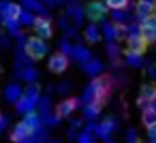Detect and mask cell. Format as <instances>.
Listing matches in <instances>:
<instances>
[{
	"label": "cell",
	"mask_w": 156,
	"mask_h": 143,
	"mask_svg": "<svg viewBox=\"0 0 156 143\" xmlns=\"http://www.w3.org/2000/svg\"><path fill=\"white\" fill-rule=\"evenodd\" d=\"M32 132H34V128H32L30 124L20 122V124L15 126V130L11 132V141H13V143H30V141H32Z\"/></svg>",
	"instance_id": "cell-3"
},
{
	"label": "cell",
	"mask_w": 156,
	"mask_h": 143,
	"mask_svg": "<svg viewBox=\"0 0 156 143\" xmlns=\"http://www.w3.org/2000/svg\"><path fill=\"white\" fill-rule=\"evenodd\" d=\"M77 98H66V100H62L60 105H58V109H56V115L58 117H66V115H71L73 111H75V107H77Z\"/></svg>",
	"instance_id": "cell-7"
},
{
	"label": "cell",
	"mask_w": 156,
	"mask_h": 143,
	"mask_svg": "<svg viewBox=\"0 0 156 143\" xmlns=\"http://www.w3.org/2000/svg\"><path fill=\"white\" fill-rule=\"evenodd\" d=\"M150 107H152V109H154V111H156V96H154V98H152V103H150Z\"/></svg>",
	"instance_id": "cell-21"
},
{
	"label": "cell",
	"mask_w": 156,
	"mask_h": 143,
	"mask_svg": "<svg viewBox=\"0 0 156 143\" xmlns=\"http://www.w3.org/2000/svg\"><path fill=\"white\" fill-rule=\"evenodd\" d=\"M152 15H154V17H156V7H154V13H152Z\"/></svg>",
	"instance_id": "cell-23"
},
{
	"label": "cell",
	"mask_w": 156,
	"mask_h": 143,
	"mask_svg": "<svg viewBox=\"0 0 156 143\" xmlns=\"http://www.w3.org/2000/svg\"><path fill=\"white\" fill-rule=\"evenodd\" d=\"M154 13V7H150V5H145V2H137V15H139V19H145V17H150Z\"/></svg>",
	"instance_id": "cell-11"
},
{
	"label": "cell",
	"mask_w": 156,
	"mask_h": 143,
	"mask_svg": "<svg viewBox=\"0 0 156 143\" xmlns=\"http://www.w3.org/2000/svg\"><path fill=\"white\" fill-rule=\"evenodd\" d=\"M141 122L145 124V128L154 126V124H156V111H154L152 107H145L143 113H141Z\"/></svg>",
	"instance_id": "cell-10"
},
{
	"label": "cell",
	"mask_w": 156,
	"mask_h": 143,
	"mask_svg": "<svg viewBox=\"0 0 156 143\" xmlns=\"http://www.w3.org/2000/svg\"><path fill=\"white\" fill-rule=\"evenodd\" d=\"M147 137H150V139H152V141H156V124H154V126H150V128H147Z\"/></svg>",
	"instance_id": "cell-19"
},
{
	"label": "cell",
	"mask_w": 156,
	"mask_h": 143,
	"mask_svg": "<svg viewBox=\"0 0 156 143\" xmlns=\"http://www.w3.org/2000/svg\"><path fill=\"white\" fill-rule=\"evenodd\" d=\"M126 45H128V49L143 54L145 47H147V39H145L141 32H137V34H128V37H126Z\"/></svg>",
	"instance_id": "cell-6"
},
{
	"label": "cell",
	"mask_w": 156,
	"mask_h": 143,
	"mask_svg": "<svg viewBox=\"0 0 156 143\" xmlns=\"http://www.w3.org/2000/svg\"><path fill=\"white\" fill-rule=\"evenodd\" d=\"M49 71L51 73H56V75H60V73H64L66 68H69V56L66 54H62V51H58V54H54L51 58H49Z\"/></svg>",
	"instance_id": "cell-4"
},
{
	"label": "cell",
	"mask_w": 156,
	"mask_h": 143,
	"mask_svg": "<svg viewBox=\"0 0 156 143\" xmlns=\"http://www.w3.org/2000/svg\"><path fill=\"white\" fill-rule=\"evenodd\" d=\"M111 88V83H109V79L107 77H101V79H94L92 83H90V88H88V94H86V98L88 100H92V103H105V98L109 96V90Z\"/></svg>",
	"instance_id": "cell-1"
},
{
	"label": "cell",
	"mask_w": 156,
	"mask_h": 143,
	"mask_svg": "<svg viewBox=\"0 0 156 143\" xmlns=\"http://www.w3.org/2000/svg\"><path fill=\"white\" fill-rule=\"evenodd\" d=\"M2 124H5V117H2V113H0V128H2Z\"/></svg>",
	"instance_id": "cell-22"
},
{
	"label": "cell",
	"mask_w": 156,
	"mask_h": 143,
	"mask_svg": "<svg viewBox=\"0 0 156 143\" xmlns=\"http://www.w3.org/2000/svg\"><path fill=\"white\" fill-rule=\"evenodd\" d=\"M154 143H156V141H154Z\"/></svg>",
	"instance_id": "cell-25"
},
{
	"label": "cell",
	"mask_w": 156,
	"mask_h": 143,
	"mask_svg": "<svg viewBox=\"0 0 156 143\" xmlns=\"http://www.w3.org/2000/svg\"><path fill=\"white\" fill-rule=\"evenodd\" d=\"M154 96H156V88L143 85V88H141V96H139V105H147V107H150V103H152Z\"/></svg>",
	"instance_id": "cell-9"
},
{
	"label": "cell",
	"mask_w": 156,
	"mask_h": 143,
	"mask_svg": "<svg viewBox=\"0 0 156 143\" xmlns=\"http://www.w3.org/2000/svg\"><path fill=\"white\" fill-rule=\"evenodd\" d=\"M107 9H109V7H107V2H92V5L88 7V15H90L94 22H98V19L107 13Z\"/></svg>",
	"instance_id": "cell-8"
},
{
	"label": "cell",
	"mask_w": 156,
	"mask_h": 143,
	"mask_svg": "<svg viewBox=\"0 0 156 143\" xmlns=\"http://www.w3.org/2000/svg\"><path fill=\"white\" fill-rule=\"evenodd\" d=\"M141 2H145V5H150V7H156V0H141Z\"/></svg>",
	"instance_id": "cell-20"
},
{
	"label": "cell",
	"mask_w": 156,
	"mask_h": 143,
	"mask_svg": "<svg viewBox=\"0 0 156 143\" xmlns=\"http://www.w3.org/2000/svg\"><path fill=\"white\" fill-rule=\"evenodd\" d=\"M7 98L13 103V100H17V98H22V90L17 88V85H11L9 88V92H7Z\"/></svg>",
	"instance_id": "cell-15"
},
{
	"label": "cell",
	"mask_w": 156,
	"mask_h": 143,
	"mask_svg": "<svg viewBox=\"0 0 156 143\" xmlns=\"http://www.w3.org/2000/svg\"><path fill=\"white\" fill-rule=\"evenodd\" d=\"M86 37H88L90 43H96V41L101 39V32H98L96 26H88V28H86Z\"/></svg>",
	"instance_id": "cell-13"
},
{
	"label": "cell",
	"mask_w": 156,
	"mask_h": 143,
	"mask_svg": "<svg viewBox=\"0 0 156 143\" xmlns=\"http://www.w3.org/2000/svg\"><path fill=\"white\" fill-rule=\"evenodd\" d=\"M34 32L41 37V39H51V34H54V28H51V22L47 19V17H37V22H34Z\"/></svg>",
	"instance_id": "cell-5"
},
{
	"label": "cell",
	"mask_w": 156,
	"mask_h": 143,
	"mask_svg": "<svg viewBox=\"0 0 156 143\" xmlns=\"http://www.w3.org/2000/svg\"><path fill=\"white\" fill-rule=\"evenodd\" d=\"M105 143H111V141H105Z\"/></svg>",
	"instance_id": "cell-24"
},
{
	"label": "cell",
	"mask_w": 156,
	"mask_h": 143,
	"mask_svg": "<svg viewBox=\"0 0 156 143\" xmlns=\"http://www.w3.org/2000/svg\"><path fill=\"white\" fill-rule=\"evenodd\" d=\"M105 2L111 11H120V9H126L130 5V0H105Z\"/></svg>",
	"instance_id": "cell-12"
},
{
	"label": "cell",
	"mask_w": 156,
	"mask_h": 143,
	"mask_svg": "<svg viewBox=\"0 0 156 143\" xmlns=\"http://www.w3.org/2000/svg\"><path fill=\"white\" fill-rule=\"evenodd\" d=\"M20 19H22V24H26V26H34V22H37V17L30 15V13H22Z\"/></svg>",
	"instance_id": "cell-17"
},
{
	"label": "cell",
	"mask_w": 156,
	"mask_h": 143,
	"mask_svg": "<svg viewBox=\"0 0 156 143\" xmlns=\"http://www.w3.org/2000/svg\"><path fill=\"white\" fill-rule=\"evenodd\" d=\"M98 111H101V103H92V100H90V105L86 107V115H88V117H94Z\"/></svg>",
	"instance_id": "cell-16"
},
{
	"label": "cell",
	"mask_w": 156,
	"mask_h": 143,
	"mask_svg": "<svg viewBox=\"0 0 156 143\" xmlns=\"http://www.w3.org/2000/svg\"><path fill=\"white\" fill-rule=\"evenodd\" d=\"M113 128H115V122H113V120H107L103 126H98V134H101V137H107Z\"/></svg>",
	"instance_id": "cell-14"
},
{
	"label": "cell",
	"mask_w": 156,
	"mask_h": 143,
	"mask_svg": "<svg viewBox=\"0 0 156 143\" xmlns=\"http://www.w3.org/2000/svg\"><path fill=\"white\" fill-rule=\"evenodd\" d=\"M86 71H88V75H96V71H101V64L98 62H92V64L86 66Z\"/></svg>",
	"instance_id": "cell-18"
},
{
	"label": "cell",
	"mask_w": 156,
	"mask_h": 143,
	"mask_svg": "<svg viewBox=\"0 0 156 143\" xmlns=\"http://www.w3.org/2000/svg\"><path fill=\"white\" fill-rule=\"evenodd\" d=\"M24 49H26V54H28L32 60H41V58L47 54V43H45V39H41V37L37 34V37H30V39L26 41Z\"/></svg>",
	"instance_id": "cell-2"
}]
</instances>
